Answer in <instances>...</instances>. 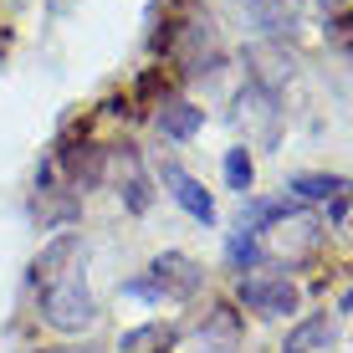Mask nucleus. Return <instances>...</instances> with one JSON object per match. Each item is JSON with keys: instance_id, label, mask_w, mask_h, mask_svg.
<instances>
[{"instance_id": "12", "label": "nucleus", "mask_w": 353, "mask_h": 353, "mask_svg": "<svg viewBox=\"0 0 353 353\" xmlns=\"http://www.w3.org/2000/svg\"><path fill=\"white\" fill-rule=\"evenodd\" d=\"M323 6H343V0H323Z\"/></svg>"}, {"instance_id": "4", "label": "nucleus", "mask_w": 353, "mask_h": 353, "mask_svg": "<svg viewBox=\"0 0 353 353\" xmlns=\"http://www.w3.org/2000/svg\"><path fill=\"white\" fill-rule=\"evenodd\" d=\"M236 297H241V307L246 312H256V318H292L297 312V287L287 282V276H276V272H251V276H241L236 282Z\"/></svg>"}, {"instance_id": "9", "label": "nucleus", "mask_w": 353, "mask_h": 353, "mask_svg": "<svg viewBox=\"0 0 353 353\" xmlns=\"http://www.w3.org/2000/svg\"><path fill=\"white\" fill-rule=\"evenodd\" d=\"M164 348H169L164 323H143V327H133V333H123V343H118V353H164Z\"/></svg>"}, {"instance_id": "11", "label": "nucleus", "mask_w": 353, "mask_h": 353, "mask_svg": "<svg viewBox=\"0 0 353 353\" xmlns=\"http://www.w3.org/2000/svg\"><path fill=\"white\" fill-rule=\"evenodd\" d=\"M36 353H82V348H72V343H67V348H36Z\"/></svg>"}, {"instance_id": "5", "label": "nucleus", "mask_w": 353, "mask_h": 353, "mask_svg": "<svg viewBox=\"0 0 353 353\" xmlns=\"http://www.w3.org/2000/svg\"><path fill=\"white\" fill-rule=\"evenodd\" d=\"M159 179H164L169 200H174L179 210L190 215V221H200V225H210V221H215V200H210V190H205L194 174H185L179 164H164V169H159Z\"/></svg>"}, {"instance_id": "1", "label": "nucleus", "mask_w": 353, "mask_h": 353, "mask_svg": "<svg viewBox=\"0 0 353 353\" xmlns=\"http://www.w3.org/2000/svg\"><path fill=\"white\" fill-rule=\"evenodd\" d=\"M200 287H205L200 261H190L185 251H164V256H154L139 276H128L123 297H139V302H190Z\"/></svg>"}, {"instance_id": "10", "label": "nucleus", "mask_w": 353, "mask_h": 353, "mask_svg": "<svg viewBox=\"0 0 353 353\" xmlns=\"http://www.w3.org/2000/svg\"><path fill=\"white\" fill-rule=\"evenodd\" d=\"M225 185L236 194H251V154L246 149H230L225 154Z\"/></svg>"}, {"instance_id": "7", "label": "nucleus", "mask_w": 353, "mask_h": 353, "mask_svg": "<svg viewBox=\"0 0 353 353\" xmlns=\"http://www.w3.org/2000/svg\"><path fill=\"white\" fill-rule=\"evenodd\" d=\"M118 164H123V174H118V200H123L133 215H143V210L154 205V190H149V179H143V164H139V154L128 149Z\"/></svg>"}, {"instance_id": "2", "label": "nucleus", "mask_w": 353, "mask_h": 353, "mask_svg": "<svg viewBox=\"0 0 353 353\" xmlns=\"http://www.w3.org/2000/svg\"><path fill=\"white\" fill-rule=\"evenodd\" d=\"M41 323L57 327V333H88L97 323V297L88 287V276H67V282L41 287Z\"/></svg>"}, {"instance_id": "8", "label": "nucleus", "mask_w": 353, "mask_h": 353, "mask_svg": "<svg viewBox=\"0 0 353 353\" xmlns=\"http://www.w3.org/2000/svg\"><path fill=\"white\" fill-rule=\"evenodd\" d=\"M200 123H205V113L194 103H185V97H174V103H164L159 108V133L164 139H194V133H200Z\"/></svg>"}, {"instance_id": "3", "label": "nucleus", "mask_w": 353, "mask_h": 353, "mask_svg": "<svg viewBox=\"0 0 353 353\" xmlns=\"http://www.w3.org/2000/svg\"><path fill=\"white\" fill-rule=\"evenodd\" d=\"M82 266H88V236L82 230H62V236H52L41 251H36L31 261V287H52V282H67V276H77Z\"/></svg>"}, {"instance_id": "6", "label": "nucleus", "mask_w": 353, "mask_h": 353, "mask_svg": "<svg viewBox=\"0 0 353 353\" xmlns=\"http://www.w3.org/2000/svg\"><path fill=\"white\" fill-rule=\"evenodd\" d=\"M292 200H307V205H333V210H343V205L353 200V185L338 174H292L287 179Z\"/></svg>"}]
</instances>
